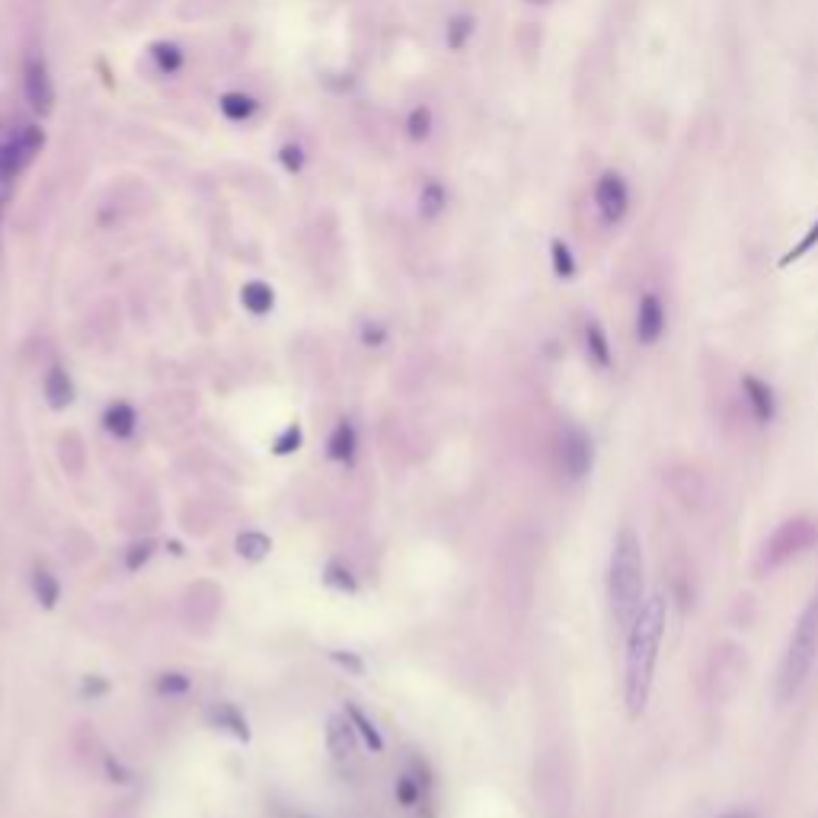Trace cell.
Returning a JSON list of instances; mask_svg holds the SVG:
<instances>
[{
	"label": "cell",
	"instance_id": "obj_26",
	"mask_svg": "<svg viewBox=\"0 0 818 818\" xmlns=\"http://www.w3.org/2000/svg\"><path fill=\"white\" fill-rule=\"evenodd\" d=\"M349 719H352V726H355V732H362V739L374 748V751H381L384 748V739H381V732L374 729V723H368L365 719V713L358 710V707H349Z\"/></svg>",
	"mask_w": 818,
	"mask_h": 818
},
{
	"label": "cell",
	"instance_id": "obj_30",
	"mask_svg": "<svg viewBox=\"0 0 818 818\" xmlns=\"http://www.w3.org/2000/svg\"><path fill=\"white\" fill-rule=\"evenodd\" d=\"M298 445H301V429L298 425H288L275 441V454H291V451H298Z\"/></svg>",
	"mask_w": 818,
	"mask_h": 818
},
{
	"label": "cell",
	"instance_id": "obj_34",
	"mask_svg": "<svg viewBox=\"0 0 818 818\" xmlns=\"http://www.w3.org/2000/svg\"><path fill=\"white\" fill-rule=\"evenodd\" d=\"M333 656H336V662H342V665H349V668H352V672H362V662H358L355 656H349V652H346V656H342V652H333Z\"/></svg>",
	"mask_w": 818,
	"mask_h": 818
},
{
	"label": "cell",
	"instance_id": "obj_8",
	"mask_svg": "<svg viewBox=\"0 0 818 818\" xmlns=\"http://www.w3.org/2000/svg\"><path fill=\"white\" fill-rule=\"evenodd\" d=\"M665 333V304L659 294L646 291L640 298V307H636V339L643 346H656Z\"/></svg>",
	"mask_w": 818,
	"mask_h": 818
},
{
	"label": "cell",
	"instance_id": "obj_1",
	"mask_svg": "<svg viewBox=\"0 0 818 818\" xmlns=\"http://www.w3.org/2000/svg\"><path fill=\"white\" fill-rule=\"evenodd\" d=\"M665 620H668V601L662 592H652L640 614L633 617L627 627V656H624V700L630 716H643L652 681H656V665H659V646L665 636Z\"/></svg>",
	"mask_w": 818,
	"mask_h": 818
},
{
	"label": "cell",
	"instance_id": "obj_35",
	"mask_svg": "<svg viewBox=\"0 0 818 818\" xmlns=\"http://www.w3.org/2000/svg\"><path fill=\"white\" fill-rule=\"evenodd\" d=\"M723 818H755V815H751V812H726Z\"/></svg>",
	"mask_w": 818,
	"mask_h": 818
},
{
	"label": "cell",
	"instance_id": "obj_13",
	"mask_svg": "<svg viewBox=\"0 0 818 818\" xmlns=\"http://www.w3.org/2000/svg\"><path fill=\"white\" fill-rule=\"evenodd\" d=\"M585 349H588V358H592L598 368H611V362H614L611 342H608V333H604L595 320L585 326Z\"/></svg>",
	"mask_w": 818,
	"mask_h": 818
},
{
	"label": "cell",
	"instance_id": "obj_23",
	"mask_svg": "<svg viewBox=\"0 0 818 818\" xmlns=\"http://www.w3.org/2000/svg\"><path fill=\"white\" fill-rule=\"evenodd\" d=\"M406 132L413 141H425L432 135V109L429 106H416L413 112H409V119H406Z\"/></svg>",
	"mask_w": 818,
	"mask_h": 818
},
{
	"label": "cell",
	"instance_id": "obj_12",
	"mask_svg": "<svg viewBox=\"0 0 818 818\" xmlns=\"http://www.w3.org/2000/svg\"><path fill=\"white\" fill-rule=\"evenodd\" d=\"M103 425H106L109 435L132 438L135 435V425H138V416H135V409L128 406V403H112L106 409V416H103Z\"/></svg>",
	"mask_w": 818,
	"mask_h": 818
},
{
	"label": "cell",
	"instance_id": "obj_20",
	"mask_svg": "<svg viewBox=\"0 0 818 818\" xmlns=\"http://www.w3.org/2000/svg\"><path fill=\"white\" fill-rule=\"evenodd\" d=\"M470 36H473V16H467V13L451 16V20H448V32H445L451 52H461Z\"/></svg>",
	"mask_w": 818,
	"mask_h": 818
},
{
	"label": "cell",
	"instance_id": "obj_21",
	"mask_svg": "<svg viewBox=\"0 0 818 818\" xmlns=\"http://www.w3.org/2000/svg\"><path fill=\"white\" fill-rule=\"evenodd\" d=\"M550 259H553V272H556V278H563V282H569V278H576V256H572V250L566 247L563 240H553V243H550Z\"/></svg>",
	"mask_w": 818,
	"mask_h": 818
},
{
	"label": "cell",
	"instance_id": "obj_9",
	"mask_svg": "<svg viewBox=\"0 0 818 818\" xmlns=\"http://www.w3.org/2000/svg\"><path fill=\"white\" fill-rule=\"evenodd\" d=\"M742 390H745V400H748V409H751V416H755V422L758 425L771 422L774 413H777L774 390L767 387L761 378H755V374H745V378H742Z\"/></svg>",
	"mask_w": 818,
	"mask_h": 818
},
{
	"label": "cell",
	"instance_id": "obj_3",
	"mask_svg": "<svg viewBox=\"0 0 818 818\" xmlns=\"http://www.w3.org/2000/svg\"><path fill=\"white\" fill-rule=\"evenodd\" d=\"M815 652H818V598H812L803 614H799L796 627L790 633L787 652H783L780 668H777V700L787 703L793 700L815 665Z\"/></svg>",
	"mask_w": 818,
	"mask_h": 818
},
{
	"label": "cell",
	"instance_id": "obj_29",
	"mask_svg": "<svg viewBox=\"0 0 818 818\" xmlns=\"http://www.w3.org/2000/svg\"><path fill=\"white\" fill-rule=\"evenodd\" d=\"M157 691H160V694H186V691H189V678H186V675H176V672L160 675Z\"/></svg>",
	"mask_w": 818,
	"mask_h": 818
},
{
	"label": "cell",
	"instance_id": "obj_22",
	"mask_svg": "<svg viewBox=\"0 0 818 818\" xmlns=\"http://www.w3.org/2000/svg\"><path fill=\"white\" fill-rule=\"evenodd\" d=\"M269 547H272L269 537L259 534V531H247V534L237 537V553L247 556V560H263V556L269 553Z\"/></svg>",
	"mask_w": 818,
	"mask_h": 818
},
{
	"label": "cell",
	"instance_id": "obj_27",
	"mask_svg": "<svg viewBox=\"0 0 818 818\" xmlns=\"http://www.w3.org/2000/svg\"><path fill=\"white\" fill-rule=\"evenodd\" d=\"M278 157H282V167L288 173H301L304 170V147L298 141H288L282 151H278Z\"/></svg>",
	"mask_w": 818,
	"mask_h": 818
},
{
	"label": "cell",
	"instance_id": "obj_6",
	"mask_svg": "<svg viewBox=\"0 0 818 818\" xmlns=\"http://www.w3.org/2000/svg\"><path fill=\"white\" fill-rule=\"evenodd\" d=\"M595 208H598V215L601 221L614 227L627 218V211H630V189L624 183V176L608 170V173H601L598 179V186H595Z\"/></svg>",
	"mask_w": 818,
	"mask_h": 818
},
{
	"label": "cell",
	"instance_id": "obj_5",
	"mask_svg": "<svg viewBox=\"0 0 818 818\" xmlns=\"http://www.w3.org/2000/svg\"><path fill=\"white\" fill-rule=\"evenodd\" d=\"M556 464H560L566 480H582L595 464V448L579 425H563L556 438Z\"/></svg>",
	"mask_w": 818,
	"mask_h": 818
},
{
	"label": "cell",
	"instance_id": "obj_18",
	"mask_svg": "<svg viewBox=\"0 0 818 818\" xmlns=\"http://www.w3.org/2000/svg\"><path fill=\"white\" fill-rule=\"evenodd\" d=\"M151 55H154L157 68L163 74H179V71H183L186 55H183V48H179V45H173V42H154L151 45Z\"/></svg>",
	"mask_w": 818,
	"mask_h": 818
},
{
	"label": "cell",
	"instance_id": "obj_32",
	"mask_svg": "<svg viewBox=\"0 0 818 818\" xmlns=\"http://www.w3.org/2000/svg\"><path fill=\"white\" fill-rule=\"evenodd\" d=\"M416 796H419V790L413 787V783H409V777H403L397 783V799H400L403 806H416Z\"/></svg>",
	"mask_w": 818,
	"mask_h": 818
},
{
	"label": "cell",
	"instance_id": "obj_17",
	"mask_svg": "<svg viewBox=\"0 0 818 818\" xmlns=\"http://www.w3.org/2000/svg\"><path fill=\"white\" fill-rule=\"evenodd\" d=\"M330 457L333 461H352L355 457V429H352V422H339L333 435H330Z\"/></svg>",
	"mask_w": 818,
	"mask_h": 818
},
{
	"label": "cell",
	"instance_id": "obj_7",
	"mask_svg": "<svg viewBox=\"0 0 818 818\" xmlns=\"http://www.w3.org/2000/svg\"><path fill=\"white\" fill-rule=\"evenodd\" d=\"M23 93L32 112H39V116H48L55 109V84L52 74H48V64L39 55H32L23 68Z\"/></svg>",
	"mask_w": 818,
	"mask_h": 818
},
{
	"label": "cell",
	"instance_id": "obj_25",
	"mask_svg": "<svg viewBox=\"0 0 818 818\" xmlns=\"http://www.w3.org/2000/svg\"><path fill=\"white\" fill-rule=\"evenodd\" d=\"M815 247H818V221H815V224L809 227V231L803 234V240H799L796 247H793V250H790L787 256L780 259V269H787L790 263H799V259H803V256H809V253H812Z\"/></svg>",
	"mask_w": 818,
	"mask_h": 818
},
{
	"label": "cell",
	"instance_id": "obj_11",
	"mask_svg": "<svg viewBox=\"0 0 818 818\" xmlns=\"http://www.w3.org/2000/svg\"><path fill=\"white\" fill-rule=\"evenodd\" d=\"M326 742H330V751L336 758H349L355 751V726L346 716H333L330 729H326Z\"/></svg>",
	"mask_w": 818,
	"mask_h": 818
},
{
	"label": "cell",
	"instance_id": "obj_14",
	"mask_svg": "<svg viewBox=\"0 0 818 818\" xmlns=\"http://www.w3.org/2000/svg\"><path fill=\"white\" fill-rule=\"evenodd\" d=\"M221 112H224V119H231V122H247L253 112L259 109V103L253 100L250 93H240V90H231V93H224L221 100H218Z\"/></svg>",
	"mask_w": 818,
	"mask_h": 818
},
{
	"label": "cell",
	"instance_id": "obj_16",
	"mask_svg": "<svg viewBox=\"0 0 818 818\" xmlns=\"http://www.w3.org/2000/svg\"><path fill=\"white\" fill-rule=\"evenodd\" d=\"M445 205H448L445 186H441L438 179H429V183H425L422 192H419V215L422 218H438L441 211H445Z\"/></svg>",
	"mask_w": 818,
	"mask_h": 818
},
{
	"label": "cell",
	"instance_id": "obj_15",
	"mask_svg": "<svg viewBox=\"0 0 818 818\" xmlns=\"http://www.w3.org/2000/svg\"><path fill=\"white\" fill-rule=\"evenodd\" d=\"M240 301H243V307L250 310V314L263 317V314H269V310H272L275 294H272V288L266 282H250V285H243Z\"/></svg>",
	"mask_w": 818,
	"mask_h": 818
},
{
	"label": "cell",
	"instance_id": "obj_10",
	"mask_svg": "<svg viewBox=\"0 0 818 818\" xmlns=\"http://www.w3.org/2000/svg\"><path fill=\"white\" fill-rule=\"evenodd\" d=\"M42 390H45L48 406H55V409H64V406L74 400V384H71L68 371H64V368H52V371H48Z\"/></svg>",
	"mask_w": 818,
	"mask_h": 818
},
{
	"label": "cell",
	"instance_id": "obj_31",
	"mask_svg": "<svg viewBox=\"0 0 818 818\" xmlns=\"http://www.w3.org/2000/svg\"><path fill=\"white\" fill-rule=\"evenodd\" d=\"M362 339L368 342V346H381V342L387 339V330H384V326H378V323H365L362 326Z\"/></svg>",
	"mask_w": 818,
	"mask_h": 818
},
{
	"label": "cell",
	"instance_id": "obj_4",
	"mask_svg": "<svg viewBox=\"0 0 818 818\" xmlns=\"http://www.w3.org/2000/svg\"><path fill=\"white\" fill-rule=\"evenodd\" d=\"M818 541V525L812 518H790L771 534V541L764 544L761 553V566L764 569H777L783 563H790L793 556L806 553L812 544Z\"/></svg>",
	"mask_w": 818,
	"mask_h": 818
},
{
	"label": "cell",
	"instance_id": "obj_19",
	"mask_svg": "<svg viewBox=\"0 0 818 818\" xmlns=\"http://www.w3.org/2000/svg\"><path fill=\"white\" fill-rule=\"evenodd\" d=\"M32 592H36V598L45 604V608H55L61 598V585L48 569H36L32 572Z\"/></svg>",
	"mask_w": 818,
	"mask_h": 818
},
{
	"label": "cell",
	"instance_id": "obj_36",
	"mask_svg": "<svg viewBox=\"0 0 818 818\" xmlns=\"http://www.w3.org/2000/svg\"><path fill=\"white\" fill-rule=\"evenodd\" d=\"M531 4H547V0H531Z\"/></svg>",
	"mask_w": 818,
	"mask_h": 818
},
{
	"label": "cell",
	"instance_id": "obj_33",
	"mask_svg": "<svg viewBox=\"0 0 818 818\" xmlns=\"http://www.w3.org/2000/svg\"><path fill=\"white\" fill-rule=\"evenodd\" d=\"M147 556H151V544L144 541V544H135V547H132V553H128V560H125V563H128V569H138L141 563H147Z\"/></svg>",
	"mask_w": 818,
	"mask_h": 818
},
{
	"label": "cell",
	"instance_id": "obj_28",
	"mask_svg": "<svg viewBox=\"0 0 818 818\" xmlns=\"http://www.w3.org/2000/svg\"><path fill=\"white\" fill-rule=\"evenodd\" d=\"M326 582L336 585V588H349V592H355L352 572H349L346 566H339V563H330V566H326Z\"/></svg>",
	"mask_w": 818,
	"mask_h": 818
},
{
	"label": "cell",
	"instance_id": "obj_24",
	"mask_svg": "<svg viewBox=\"0 0 818 818\" xmlns=\"http://www.w3.org/2000/svg\"><path fill=\"white\" fill-rule=\"evenodd\" d=\"M215 723L221 726V729H227V732H234L237 739H247V719H243L231 703H221V707L215 710Z\"/></svg>",
	"mask_w": 818,
	"mask_h": 818
},
{
	"label": "cell",
	"instance_id": "obj_2",
	"mask_svg": "<svg viewBox=\"0 0 818 818\" xmlns=\"http://www.w3.org/2000/svg\"><path fill=\"white\" fill-rule=\"evenodd\" d=\"M608 598L617 627H630L633 617L640 614L646 601V563H643V544L633 528H620L611 563H608Z\"/></svg>",
	"mask_w": 818,
	"mask_h": 818
}]
</instances>
